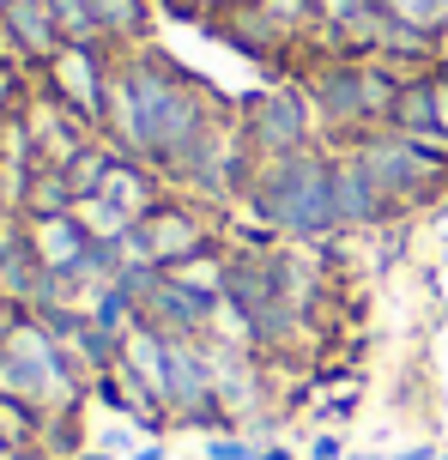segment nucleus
<instances>
[{
	"label": "nucleus",
	"mask_w": 448,
	"mask_h": 460,
	"mask_svg": "<svg viewBox=\"0 0 448 460\" xmlns=\"http://www.w3.org/2000/svg\"><path fill=\"white\" fill-rule=\"evenodd\" d=\"M121 79H127V92L140 103L145 164H152L158 176H170V182H189V170L200 164V152H206L213 134L224 128L213 92H206L194 73H182L176 61L152 55V49L127 55V61H121Z\"/></svg>",
	"instance_id": "1"
},
{
	"label": "nucleus",
	"mask_w": 448,
	"mask_h": 460,
	"mask_svg": "<svg viewBox=\"0 0 448 460\" xmlns=\"http://www.w3.org/2000/svg\"><path fill=\"white\" fill-rule=\"evenodd\" d=\"M242 200L260 225L291 236V243H321L339 230V218H333V158L321 146H303L291 158H260Z\"/></svg>",
	"instance_id": "2"
},
{
	"label": "nucleus",
	"mask_w": 448,
	"mask_h": 460,
	"mask_svg": "<svg viewBox=\"0 0 448 460\" xmlns=\"http://www.w3.org/2000/svg\"><path fill=\"white\" fill-rule=\"evenodd\" d=\"M412 73L388 67L382 55H364V61H346V55H328L321 67L309 73V103L328 128H346V134H376L394 121V103H400V85Z\"/></svg>",
	"instance_id": "3"
},
{
	"label": "nucleus",
	"mask_w": 448,
	"mask_h": 460,
	"mask_svg": "<svg viewBox=\"0 0 448 460\" xmlns=\"http://www.w3.org/2000/svg\"><path fill=\"white\" fill-rule=\"evenodd\" d=\"M352 158L364 164V176L394 200V207H425V200H436L448 188V164L430 158V152H418L406 134H394V128H376V134H357L352 139Z\"/></svg>",
	"instance_id": "4"
},
{
	"label": "nucleus",
	"mask_w": 448,
	"mask_h": 460,
	"mask_svg": "<svg viewBox=\"0 0 448 460\" xmlns=\"http://www.w3.org/2000/svg\"><path fill=\"white\" fill-rule=\"evenodd\" d=\"M236 128L255 158H291V152L315 146V103H309V92H260L242 103Z\"/></svg>",
	"instance_id": "5"
},
{
	"label": "nucleus",
	"mask_w": 448,
	"mask_h": 460,
	"mask_svg": "<svg viewBox=\"0 0 448 460\" xmlns=\"http://www.w3.org/2000/svg\"><path fill=\"white\" fill-rule=\"evenodd\" d=\"M206 249H213V230L182 200H158L140 225L121 236V254L127 261H152V267H182V261H194V254H206Z\"/></svg>",
	"instance_id": "6"
},
{
	"label": "nucleus",
	"mask_w": 448,
	"mask_h": 460,
	"mask_svg": "<svg viewBox=\"0 0 448 460\" xmlns=\"http://www.w3.org/2000/svg\"><path fill=\"white\" fill-rule=\"evenodd\" d=\"M333 218H339V230H382V225L400 218V207L364 176V164L352 152L333 158Z\"/></svg>",
	"instance_id": "7"
},
{
	"label": "nucleus",
	"mask_w": 448,
	"mask_h": 460,
	"mask_svg": "<svg viewBox=\"0 0 448 460\" xmlns=\"http://www.w3.org/2000/svg\"><path fill=\"white\" fill-rule=\"evenodd\" d=\"M110 73L116 67H103V55L97 49H61L55 61H48V79H55V97L67 103V110H79L85 121H97L103 115V92H110Z\"/></svg>",
	"instance_id": "8"
},
{
	"label": "nucleus",
	"mask_w": 448,
	"mask_h": 460,
	"mask_svg": "<svg viewBox=\"0 0 448 460\" xmlns=\"http://www.w3.org/2000/svg\"><path fill=\"white\" fill-rule=\"evenodd\" d=\"M31 249L43 261V273H79L85 254H92V236L73 212H55V218H31Z\"/></svg>",
	"instance_id": "9"
},
{
	"label": "nucleus",
	"mask_w": 448,
	"mask_h": 460,
	"mask_svg": "<svg viewBox=\"0 0 448 460\" xmlns=\"http://www.w3.org/2000/svg\"><path fill=\"white\" fill-rule=\"evenodd\" d=\"M213 24H218V37H224L231 49H242V55H279V49L297 37V31H291V24H279L267 6H260V0H242V6H231V13H224V19H213Z\"/></svg>",
	"instance_id": "10"
},
{
	"label": "nucleus",
	"mask_w": 448,
	"mask_h": 460,
	"mask_svg": "<svg viewBox=\"0 0 448 460\" xmlns=\"http://www.w3.org/2000/svg\"><path fill=\"white\" fill-rule=\"evenodd\" d=\"M6 37H13V49L19 55H31V61H55L61 55V31H55V13H48V0H13L6 6Z\"/></svg>",
	"instance_id": "11"
},
{
	"label": "nucleus",
	"mask_w": 448,
	"mask_h": 460,
	"mask_svg": "<svg viewBox=\"0 0 448 460\" xmlns=\"http://www.w3.org/2000/svg\"><path fill=\"white\" fill-rule=\"evenodd\" d=\"M97 194H103L110 207H121L134 225H140L145 212L164 200V194H158V170H152V164H140V158H116V170L103 176V188H97Z\"/></svg>",
	"instance_id": "12"
},
{
	"label": "nucleus",
	"mask_w": 448,
	"mask_h": 460,
	"mask_svg": "<svg viewBox=\"0 0 448 460\" xmlns=\"http://www.w3.org/2000/svg\"><path fill=\"white\" fill-rule=\"evenodd\" d=\"M97 24H103V43H140L152 13H145V0H92Z\"/></svg>",
	"instance_id": "13"
},
{
	"label": "nucleus",
	"mask_w": 448,
	"mask_h": 460,
	"mask_svg": "<svg viewBox=\"0 0 448 460\" xmlns=\"http://www.w3.org/2000/svg\"><path fill=\"white\" fill-rule=\"evenodd\" d=\"M48 13H55L61 43H73V49H110V43H103V24H97V13H92V0H48Z\"/></svg>",
	"instance_id": "14"
},
{
	"label": "nucleus",
	"mask_w": 448,
	"mask_h": 460,
	"mask_svg": "<svg viewBox=\"0 0 448 460\" xmlns=\"http://www.w3.org/2000/svg\"><path fill=\"white\" fill-rule=\"evenodd\" d=\"M388 19L412 24V31H425V37H443L448 31V0H376Z\"/></svg>",
	"instance_id": "15"
},
{
	"label": "nucleus",
	"mask_w": 448,
	"mask_h": 460,
	"mask_svg": "<svg viewBox=\"0 0 448 460\" xmlns=\"http://www.w3.org/2000/svg\"><path fill=\"white\" fill-rule=\"evenodd\" d=\"M260 448L249 437H231V430H218V437H206V460H255Z\"/></svg>",
	"instance_id": "16"
},
{
	"label": "nucleus",
	"mask_w": 448,
	"mask_h": 460,
	"mask_svg": "<svg viewBox=\"0 0 448 460\" xmlns=\"http://www.w3.org/2000/svg\"><path fill=\"white\" fill-rule=\"evenodd\" d=\"M182 19H224L231 6H242V0H170Z\"/></svg>",
	"instance_id": "17"
},
{
	"label": "nucleus",
	"mask_w": 448,
	"mask_h": 460,
	"mask_svg": "<svg viewBox=\"0 0 448 460\" xmlns=\"http://www.w3.org/2000/svg\"><path fill=\"white\" fill-rule=\"evenodd\" d=\"M346 455H352V448H346L339 430H315V437H309V460H346Z\"/></svg>",
	"instance_id": "18"
},
{
	"label": "nucleus",
	"mask_w": 448,
	"mask_h": 460,
	"mask_svg": "<svg viewBox=\"0 0 448 460\" xmlns=\"http://www.w3.org/2000/svg\"><path fill=\"white\" fill-rule=\"evenodd\" d=\"M430 79H436V128L448 134V79H443L436 67H430Z\"/></svg>",
	"instance_id": "19"
},
{
	"label": "nucleus",
	"mask_w": 448,
	"mask_h": 460,
	"mask_svg": "<svg viewBox=\"0 0 448 460\" xmlns=\"http://www.w3.org/2000/svg\"><path fill=\"white\" fill-rule=\"evenodd\" d=\"M443 448H430V442H418V448H406V455H394V460H436Z\"/></svg>",
	"instance_id": "20"
},
{
	"label": "nucleus",
	"mask_w": 448,
	"mask_h": 460,
	"mask_svg": "<svg viewBox=\"0 0 448 460\" xmlns=\"http://www.w3.org/2000/svg\"><path fill=\"white\" fill-rule=\"evenodd\" d=\"M255 460H297V455H291V448H285V442H267V448H260Z\"/></svg>",
	"instance_id": "21"
},
{
	"label": "nucleus",
	"mask_w": 448,
	"mask_h": 460,
	"mask_svg": "<svg viewBox=\"0 0 448 460\" xmlns=\"http://www.w3.org/2000/svg\"><path fill=\"white\" fill-rule=\"evenodd\" d=\"M127 460H164V442H145V448H134Z\"/></svg>",
	"instance_id": "22"
},
{
	"label": "nucleus",
	"mask_w": 448,
	"mask_h": 460,
	"mask_svg": "<svg viewBox=\"0 0 448 460\" xmlns=\"http://www.w3.org/2000/svg\"><path fill=\"white\" fill-rule=\"evenodd\" d=\"M346 460H394V455H376V448H352Z\"/></svg>",
	"instance_id": "23"
},
{
	"label": "nucleus",
	"mask_w": 448,
	"mask_h": 460,
	"mask_svg": "<svg viewBox=\"0 0 448 460\" xmlns=\"http://www.w3.org/2000/svg\"><path fill=\"white\" fill-rule=\"evenodd\" d=\"M436 61H448V31H443V37H436Z\"/></svg>",
	"instance_id": "24"
},
{
	"label": "nucleus",
	"mask_w": 448,
	"mask_h": 460,
	"mask_svg": "<svg viewBox=\"0 0 448 460\" xmlns=\"http://www.w3.org/2000/svg\"><path fill=\"white\" fill-rule=\"evenodd\" d=\"M79 460H110V455H103V448H97V455H79Z\"/></svg>",
	"instance_id": "25"
},
{
	"label": "nucleus",
	"mask_w": 448,
	"mask_h": 460,
	"mask_svg": "<svg viewBox=\"0 0 448 460\" xmlns=\"http://www.w3.org/2000/svg\"><path fill=\"white\" fill-rule=\"evenodd\" d=\"M6 6H13V0H0V19H6Z\"/></svg>",
	"instance_id": "26"
}]
</instances>
